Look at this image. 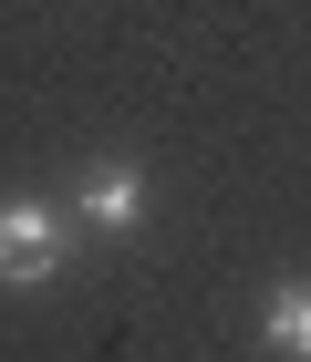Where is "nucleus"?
I'll return each instance as SVG.
<instances>
[{"mask_svg": "<svg viewBox=\"0 0 311 362\" xmlns=\"http://www.w3.org/2000/svg\"><path fill=\"white\" fill-rule=\"evenodd\" d=\"M73 259V207L52 197H0V290H42Z\"/></svg>", "mask_w": 311, "mask_h": 362, "instance_id": "nucleus-1", "label": "nucleus"}, {"mask_svg": "<svg viewBox=\"0 0 311 362\" xmlns=\"http://www.w3.org/2000/svg\"><path fill=\"white\" fill-rule=\"evenodd\" d=\"M73 228H94V238H135V228H145V166H135V156H104V166L84 176Z\"/></svg>", "mask_w": 311, "mask_h": 362, "instance_id": "nucleus-2", "label": "nucleus"}, {"mask_svg": "<svg viewBox=\"0 0 311 362\" xmlns=\"http://www.w3.org/2000/svg\"><path fill=\"white\" fill-rule=\"evenodd\" d=\"M259 341L281 362H311V279H281V290L259 300Z\"/></svg>", "mask_w": 311, "mask_h": 362, "instance_id": "nucleus-3", "label": "nucleus"}]
</instances>
